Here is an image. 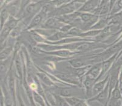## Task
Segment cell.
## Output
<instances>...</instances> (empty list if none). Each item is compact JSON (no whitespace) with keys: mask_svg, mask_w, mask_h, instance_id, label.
Instances as JSON below:
<instances>
[{"mask_svg":"<svg viewBox=\"0 0 122 106\" xmlns=\"http://www.w3.org/2000/svg\"><path fill=\"white\" fill-rule=\"evenodd\" d=\"M82 5H81V4L77 3L75 1L71 2L67 4H63V5L60 6L59 7L56 8L52 13H51V15L52 16V17L54 16H56L58 17V16L72 14V13L75 12V10L78 9L79 10Z\"/></svg>","mask_w":122,"mask_h":106,"instance_id":"cell-1","label":"cell"},{"mask_svg":"<svg viewBox=\"0 0 122 106\" xmlns=\"http://www.w3.org/2000/svg\"><path fill=\"white\" fill-rule=\"evenodd\" d=\"M53 74L57 78L60 80L61 81H63L67 84L71 86H78L83 90V85L80 78L75 77L73 74L69 72H56L55 71Z\"/></svg>","mask_w":122,"mask_h":106,"instance_id":"cell-2","label":"cell"},{"mask_svg":"<svg viewBox=\"0 0 122 106\" xmlns=\"http://www.w3.org/2000/svg\"><path fill=\"white\" fill-rule=\"evenodd\" d=\"M80 80L83 85V90L85 89V99H88L93 97V88L94 84L96 83V79L88 75H86Z\"/></svg>","mask_w":122,"mask_h":106,"instance_id":"cell-3","label":"cell"},{"mask_svg":"<svg viewBox=\"0 0 122 106\" xmlns=\"http://www.w3.org/2000/svg\"><path fill=\"white\" fill-rule=\"evenodd\" d=\"M88 103L91 102H100L103 106H107V103L109 100V82L106 85V88L102 90V92L98 93L97 95L94 96L88 99H86Z\"/></svg>","mask_w":122,"mask_h":106,"instance_id":"cell-4","label":"cell"},{"mask_svg":"<svg viewBox=\"0 0 122 106\" xmlns=\"http://www.w3.org/2000/svg\"><path fill=\"white\" fill-rule=\"evenodd\" d=\"M79 17L86 28L91 29L99 20V16L92 13L79 12Z\"/></svg>","mask_w":122,"mask_h":106,"instance_id":"cell-5","label":"cell"},{"mask_svg":"<svg viewBox=\"0 0 122 106\" xmlns=\"http://www.w3.org/2000/svg\"><path fill=\"white\" fill-rule=\"evenodd\" d=\"M118 54H115V55L111 57L110 58H107V60H106L105 61L102 62V72H101V74L99 77L96 80V82L100 80H102V78L105 77L108 74L109 72L110 71L112 67L114 62H115L116 59H117Z\"/></svg>","mask_w":122,"mask_h":106,"instance_id":"cell-6","label":"cell"},{"mask_svg":"<svg viewBox=\"0 0 122 106\" xmlns=\"http://www.w3.org/2000/svg\"><path fill=\"white\" fill-rule=\"evenodd\" d=\"M35 66H36V69H37L36 72V75L37 76L38 78H39L40 81L43 84L46 86L49 89L55 88V87L58 86L57 85L55 84L53 82L52 80L49 78V77L46 74V73L44 72L42 68H40L39 66H36V65H35Z\"/></svg>","mask_w":122,"mask_h":106,"instance_id":"cell-7","label":"cell"},{"mask_svg":"<svg viewBox=\"0 0 122 106\" xmlns=\"http://www.w3.org/2000/svg\"><path fill=\"white\" fill-rule=\"evenodd\" d=\"M14 65L15 66V72H16L18 79L19 80L21 85H22L23 83V80H24V65H23V59H22L20 52L14 59Z\"/></svg>","mask_w":122,"mask_h":106,"instance_id":"cell-8","label":"cell"},{"mask_svg":"<svg viewBox=\"0 0 122 106\" xmlns=\"http://www.w3.org/2000/svg\"><path fill=\"white\" fill-rule=\"evenodd\" d=\"M65 24L60 21L57 18L51 17L44 22V24L42 25V28L60 31Z\"/></svg>","mask_w":122,"mask_h":106,"instance_id":"cell-9","label":"cell"},{"mask_svg":"<svg viewBox=\"0 0 122 106\" xmlns=\"http://www.w3.org/2000/svg\"><path fill=\"white\" fill-rule=\"evenodd\" d=\"M92 66V65H90L83 66V67H80V68H73L72 66H67L66 68H67L69 72L81 80L87 74V72L89 71L90 68H91Z\"/></svg>","mask_w":122,"mask_h":106,"instance_id":"cell-10","label":"cell"},{"mask_svg":"<svg viewBox=\"0 0 122 106\" xmlns=\"http://www.w3.org/2000/svg\"><path fill=\"white\" fill-rule=\"evenodd\" d=\"M101 1L102 0H89L81 7L79 10H78V12L92 13L99 7Z\"/></svg>","mask_w":122,"mask_h":106,"instance_id":"cell-11","label":"cell"},{"mask_svg":"<svg viewBox=\"0 0 122 106\" xmlns=\"http://www.w3.org/2000/svg\"><path fill=\"white\" fill-rule=\"evenodd\" d=\"M109 77H110V74L109 73H108L103 79L100 80L95 83L93 88V97L97 95L106 88V85L107 84L109 80Z\"/></svg>","mask_w":122,"mask_h":106,"instance_id":"cell-12","label":"cell"},{"mask_svg":"<svg viewBox=\"0 0 122 106\" xmlns=\"http://www.w3.org/2000/svg\"><path fill=\"white\" fill-rule=\"evenodd\" d=\"M46 14L44 13H43L41 10L38 13L36 14V15L34 16V17L33 18V19H32L31 22H30L29 25L27 27L26 30H32V29H34L35 27H36L37 26L40 25L41 22L43 21V18H44V17L46 16Z\"/></svg>","mask_w":122,"mask_h":106,"instance_id":"cell-13","label":"cell"},{"mask_svg":"<svg viewBox=\"0 0 122 106\" xmlns=\"http://www.w3.org/2000/svg\"><path fill=\"white\" fill-rule=\"evenodd\" d=\"M44 4L43 1L37 2L35 3H32L27 5L25 8V12L26 13L29 15H34V14H37L40 12V10H41L42 7L44 6Z\"/></svg>","mask_w":122,"mask_h":106,"instance_id":"cell-14","label":"cell"},{"mask_svg":"<svg viewBox=\"0 0 122 106\" xmlns=\"http://www.w3.org/2000/svg\"><path fill=\"white\" fill-rule=\"evenodd\" d=\"M102 62H98L94 64L91 66V68H90L86 75H88L97 80L100 75L101 72H102Z\"/></svg>","mask_w":122,"mask_h":106,"instance_id":"cell-15","label":"cell"},{"mask_svg":"<svg viewBox=\"0 0 122 106\" xmlns=\"http://www.w3.org/2000/svg\"><path fill=\"white\" fill-rule=\"evenodd\" d=\"M14 45L15 44L12 45H6L4 48L1 49V61L5 60L12 56L14 51Z\"/></svg>","mask_w":122,"mask_h":106,"instance_id":"cell-16","label":"cell"},{"mask_svg":"<svg viewBox=\"0 0 122 106\" xmlns=\"http://www.w3.org/2000/svg\"><path fill=\"white\" fill-rule=\"evenodd\" d=\"M69 37H72V36L68 35V33H64L60 31H56L54 34L47 39V40L49 42H57L63 39Z\"/></svg>","mask_w":122,"mask_h":106,"instance_id":"cell-17","label":"cell"},{"mask_svg":"<svg viewBox=\"0 0 122 106\" xmlns=\"http://www.w3.org/2000/svg\"><path fill=\"white\" fill-rule=\"evenodd\" d=\"M20 86L21 84L19 80H16V100H17L18 106H26L24 99L21 95Z\"/></svg>","mask_w":122,"mask_h":106,"instance_id":"cell-18","label":"cell"},{"mask_svg":"<svg viewBox=\"0 0 122 106\" xmlns=\"http://www.w3.org/2000/svg\"><path fill=\"white\" fill-rule=\"evenodd\" d=\"M110 99H122V92L119 86V82L115 86V88L112 90L111 94Z\"/></svg>","mask_w":122,"mask_h":106,"instance_id":"cell-19","label":"cell"},{"mask_svg":"<svg viewBox=\"0 0 122 106\" xmlns=\"http://www.w3.org/2000/svg\"><path fill=\"white\" fill-rule=\"evenodd\" d=\"M122 11V0H117L114 4V6L112 7L109 15L113 16L114 15H116L117 13H120Z\"/></svg>","mask_w":122,"mask_h":106,"instance_id":"cell-20","label":"cell"},{"mask_svg":"<svg viewBox=\"0 0 122 106\" xmlns=\"http://www.w3.org/2000/svg\"><path fill=\"white\" fill-rule=\"evenodd\" d=\"M65 100L68 103L70 106H76L81 101L82 98H79L77 96H72V97H65Z\"/></svg>","mask_w":122,"mask_h":106,"instance_id":"cell-21","label":"cell"},{"mask_svg":"<svg viewBox=\"0 0 122 106\" xmlns=\"http://www.w3.org/2000/svg\"><path fill=\"white\" fill-rule=\"evenodd\" d=\"M33 93H34V99L35 103L38 104L40 106H47L46 101L37 92L33 91Z\"/></svg>","mask_w":122,"mask_h":106,"instance_id":"cell-22","label":"cell"},{"mask_svg":"<svg viewBox=\"0 0 122 106\" xmlns=\"http://www.w3.org/2000/svg\"><path fill=\"white\" fill-rule=\"evenodd\" d=\"M10 13L7 8L4 9L1 12V29L3 27L4 24L9 18Z\"/></svg>","mask_w":122,"mask_h":106,"instance_id":"cell-23","label":"cell"},{"mask_svg":"<svg viewBox=\"0 0 122 106\" xmlns=\"http://www.w3.org/2000/svg\"><path fill=\"white\" fill-rule=\"evenodd\" d=\"M56 95V102H57V106H70L68 104L66 101L65 100L64 97H62L60 95Z\"/></svg>","mask_w":122,"mask_h":106,"instance_id":"cell-24","label":"cell"},{"mask_svg":"<svg viewBox=\"0 0 122 106\" xmlns=\"http://www.w3.org/2000/svg\"><path fill=\"white\" fill-rule=\"evenodd\" d=\"M0 99H1V106H5V99H4V96L3 94V92L1 90V93H0Z\"/></svg>","mask_w":122,"mask_h":106,"instance_id":"cell-25","label":"cell"},{"mask_svg":"<svg viewBox=\"0 0 122 106\" xmlns=\"http://www.w3.org/2000/svg\"><path fill=\"white\" fill-rule=\"evenodd\" d=\"M76 106H90L89 105H88V102H87V100L86 99H83L80 102V103L78 104Z\"/></svg>","mask_w":122,"mask_h":106,"instance_id":"cell-26","label":"cell"},{"mask_svg":"<svg viewBox=\"0 0 122 106\" xmlns=\"http://www.w3.org/2000/svg\"><path fill=\"white\" fill-rule=\"evenodd\" d=\"M87 1H89V0H74V1L76 2V3H79V4H85V3H86Z\"/></svg>","mask_w":122,"mask_h":106,"instance_id":"cell-27","label":"cell"},{"mask_svg":"<svg viewBox=\"0 0 122 106\" xmlns=\"http://www.w3.org/2000/svg\"><path fill=\"white\" fill-rule=\"evenodd\" d=\"M117 0H110V4H111V10L112 7L114 6V4L115 3V2L117 1Z\"/></svg>","mask_w":122,"mask_h":106,"instance_id":"cell-28","label":"cell"},{"mask_svg":"<svg viewBox=\"0 0 122 106\" xmlns=\"http://www.w3.org/2000/svg\"><path fill=\"white\" fill-rule=\"evenodd\" d=\"M13 1V0H6V1H5V3H10L11 1Z\"/></svg>","mask_w":122,"mask_h":106,"instance_id":"cell-29","label":"cell"},{"mask_svg":"<svg viewBox=\"0 0 122 106\" xmlns=\"http://www.w3.org/2000/svg\"><path fill=\"white\" fill-rule=\"evenodd\" d=\"M49 1H51V0H49Z\"/></svg>","mask_w":122,"mask_h":106,"instance_id":"cell-30","label":"cell"}]
</instances>
